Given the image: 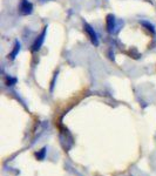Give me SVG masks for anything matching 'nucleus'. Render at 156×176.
<instances>
[{
  "label": "nucleus",
  "mask_w": 156,
  "mask_h": 176,
  "mask_svg": "<svg viewBox=\"0 0 156 176\" xmlns=\"http://www.w3.org/2000/svg\"><path fill=\"white\" fill-rule=\"evenodd\" d=\"M84 28H85V31H86V33H87V35H88V38L91 39L92 44L94 46H99L98 34H96V32L94 31V28H93L89 24H87V22L84 24Z\"/></svg>",
  "instance_id": "3"
},
{
  "label": "nucleus",
  "mask_w": 156,
  "mask_h": 176,
  "mask_svg": "<svg viewBox=\"0 0 156 176\" xmlns=\"http://www.w3.org/2000/svg\"><path fill=\"white\" fill-rule=\"evenodd\" d=\"M41 1H47V0H41Z\"/></svg>",
  "instance_id": "9"
},
{
  "label": "nucleus",
  "mask_w": 156,
  "mask_h": 176,
  "mask_svg": "<svg viewBox=\"0 0 156 176\" xmlns=\"http://www.w3.org/2000/svg\"><path fill=\"white\" fill-rule=\"evenodd\" d=\"M20 49H21V44H20L19 40H15V42H14V46H13V49H12V52L8 54V58L11 59V60H14V59L18 57V54H19Z\"/></svg>",
  "instance_id": "5"
},
{
  "label": "nucleus",
  "mask_w": 156,
  "mask_h": 176,
  "mask_svg": "<svg viewBox=\"0 0 156 176\" xmlns=\"http://www.w3.org/2000/svg\"><path fill=\"white\" fill-rule=\"evenodd\" d=\"M140 24H141V25H143V26L146 27L148 31H150V32L153 33V34L155 33V26H154L153 24H150V22L146 21V20H141V21H140Z\"/></svg>",
  "instance_id": "6"
},
{
  "label": "nucleus",
  "mask_w": 156,
  "mask_h": 176,
  "mask_svg": "<svg viewBox=\"0 0 156 176\" xmlns=\"http://www.w3.org/2000/svg\"><path fill=\"white\" fill-rule=\"evenodd\" d=\"M46 149H47V148H46V147H44V148H42V149L40 150L39 153H37V157H38V158H39V160H44V158H45Z\"/></svg>",
  "instance_id": "7"
},
{
  "label": "nucleus",
  "mask_w": 156,
  "mask_h": 176,
  "mask_svg": "<svg viewBox=\"0 0 156 176\" xmlns=\"http://www.w3.org/2000/svg\"><path fill=\"white\" fill-rule=\"evenodd\" d=\"M47 28L48 26H45L44 27V29H42V32L40 33V35L35 39L34 41V44L32 45V51L33 52H37V51H39L40 48H41V46L44 45V41L46 39V35H47Z\"/></svg>",
  "instance_id": "2"
},
{
  "label": "nucleus",
  "mask_w": 156,
  "mask_h": 176,
  "mask_svg": "<svg viewBox=\"0 0 156 176\" xmlns=\"http://www.w3.org/2000/svg\"><path fill=\"white\" fill-rule=\"evenodd\" d=\"M18 8L21 15H29L33 12V4L29 0H20Z\"/></svg>",
  "instance_id": "1"
},
{
  "label": "nucleus",
  "mask_w": 156,
  "mask_h": 176,
  "mask_svg": "<svg viewBox=\"0 0 156 176\" xmlns=\"http://www.w3.org/2000/svg\"><path fill=\"white\" fill-rule=\"evenodd\" d=\"M106 25H107V31L109 33H113L116 28V19L114 14H108L106 17Z\"/></svg>",
  "instance_id": "4"
},
{
  "label": "nucleus",
  "mask_w": 156,
  "mask_h": 176,
  "mask_svg": "<svg viewBox=\"0 0 156 176\" xmlns=\"http://www.w3.org/2000/svg\"><path fill=\"white\" fill-rule=\"evenodd\" d=\"M7 84H8V86H13L14 84H17V79H15V78H10V79H8V81H7Z\"/></svg>",
  "instance_id": "8"
}]
</instances>
